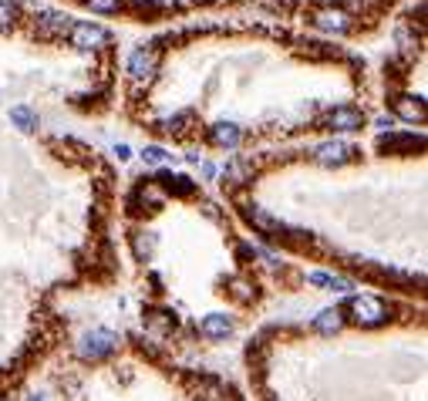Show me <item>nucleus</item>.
I'll use <instances>...</instances> for the list:
<instances>
[{
    "label": "nucleus",
    "instance_id": "obj_1",
    "mask_svg": "<svg viewBox=\"0 0 428 401\" xmlns=\"http://www.w3.org/2000/svg\"><path fill=\"white\" fill-rule=\"evenodd\" d=\"M350 321L361 327H381L388 321V304L381 300V297H371V293H357V297H350Z\"/></svg>",
    "mask_w": 428,
    "mask_h": 401
},
{
    "label": "nucleus",
    "instance_id": "obj_2",
    "mask_svg": "<svg viewBox=\"0 0 428 401\" xmlns=\"http://www.w3.org/2000/svg\"><path fill=\"white\" fill-rule=\"evenodd\" d=\"M115 347H118V334L98 327V330H88V334L78 341V354L84 358V361H105Z\"/></svg>",
    "mask_w": 428,
    "mask_h": 401
},
{
    "label": "nucleus",
    "instance_id": "obj_3",
    "mask_svg": "<svg viewBox=\"0 0 428 401\" xmlns=\"http://www.w3.org/2000/svg\"><path fill=\"white\" fill-rule=\"evenodd\" d=\"M68 38H71V44H75L78 51H101V48L112 41V34H108L101 24L78 20V24H71V27H68Z\"/></svg>",
    "mask_w": 428,
    "mask_h": 401
},
{
    "label": "nucleus",
    "instance_id": "obj_4",
    "mask_svg": "<svg viewBox=\"0 0 428 401\" xmlns=\"http://www.w3.org/2000/svg\"><path fill=\"white\" fill-rule=\"evenodd\" d=\"M354 145L344 142V138H327V142H320V145H313V159L320 162V166H344L354 159Z\"/></svg>",
    "mask_w": 428,
    "mask_h": 401
},
{
    "label": "nucleus",
    "instance_id": "obj_5",
    "mask_svg": "<svg viewBox=\"0 0 428 401\" xmlns=\"http://www.w3.org/2000/svg\"><path fill=\"white\" fill-rule=\"evenodd\" d=\"M364 122H368V115L361 112V108H354V105H337V108L327 112V118H324V125H327L331 132H357Z\"/></svg>",
    "mask_w": 428,
    "mask_h": 401
},
{
    "label": "nucleus",
    "instance_id": "obj_6",
    "mask_svg": "<svg viewBox=\"0 0 428 401\" xmlns=\"http://www.w3.org/2000/svg\"><path fill=\"white\" fill-rule=\"evenodd\" d=\"M156 68H158L156 48H135V51L128 54V75H132V81H152Z\"/></svg>",
    "mask_w": 428,
    "mask_h": 401
},
{
    "label": "nucleus",
    "instance_id": "obj_7",
    "mask_svg": "<svg viewBox=\"0 0 428 401\" xmlns=\"http://www.w3.org/2000/svg\"><path fill=\"white\" fill-rule=\"evenodd\" d=\"M313 27L317 31H327V34H344L350 27V14L341 10V7H324L313 14Z\"/></svg>",
    "mask_w": 428,
    "mask_h": 401
},
{
    "label": "nucleus",
    "instance_id": "obj_8",
    "mask_svg": "<svg viewBox=\"0 0 428 401\" xmlns=\"http://www.w3.org/2000/svg\"><path fill=\"white\" fill-rule=\"evenodd\" d=\"M391 118H401V122H411V125H422L425 122V101L415 95H398L394 98V115Z\"/></svg>",
    "mask_w": 428,
    "mask_h": 401
},
{
    "label": "nucleus",
    "instance_id": "obj_9",
    "mask_svg": "<svg viewBox=\"0 0 428 401\" xmlns=\"http://www.w3.org/2000/svg\"><path fill=\"white\" fill-rule=\"evenodd\" d=\"M378 149L381 152H415V149H422V135L415 138V135H394V132H388V135H381L378 138Z\"/></svg>",
    "mask_w": 428,
    "mask_h": 401
},
{
    "label": "nucleus",
    "instance_id": "obj_10",
    "mask_svg": "<svg viewBox=\"0 0 428 401\" xmlns=\"http://www.w3.org/2000/svg\"><path fill=\"white\" fill-rule=\"evenodd\" d=\"M233 317H226V314H209V317H202V324L199 330L206 334V337H213V341H223L226 334H233Z\"/></svg>",
    "mask_w": 428,
    "mask_h": 401
},
{
    "label": "nucleus",
    "instance_id": "obj_11",
    "mask_svg": "<svg viewBox=\"0 0 428 401\" xmlns=\"http://www.w3.org/2000/svg\"><path fill=\"white\" fill-rule=\"evenodd\" d=\"M71 27V20L58 10H38V31L40 34H64Z\"/></svg>",
    "mask_w": 428,
    "mask_h": 401
},
{
    "label": "nucleus",
    "instance_id": "obj_12",
    "mask_svg": "<svg viewBox=\"0 0 428 401\" xmlns=\"http://www.w3.org/2000/svg\"><path fill=\"white\" fill-rule=\"evenodd\" d=\"M239 138H243V132H239V125H233V122H216L213 125V142L219 149H236Z\"/></svg>",
    "mask_w": 428,
    "mask_h": 401
},
{
    "label": "nucleus",
    "instance_id": "obj_13",
    "mask_svg": "<svg viewBox=\"0 0 428 401\" xmlns=\"http://www.w3.org/2000/svg\"><path fill=\"white\" fill-rule=\"evenodd\" d=\"M341 327H344V310H337V307H327L313 317V330H320V334H337Z\"/></svg>",
    "mask_w": 428,
    "mask_h": 401
},
{
    "label": "nucleus",
    "instance_id": "obj_14",
    "mask_svg": "<svg viewBox=\"0 0 428 401\" xmlns=\"http://www.w3.org/2000/svg\"><path fill=\"white\" fill-rule=\"evenodd\" d=\"M10 122L17 125L20 132H38V125H40L38 112H31V108H24V105H14V108H10Z\"/></svg>",
    "mask_w": 428,
    "mask_h": 401
},
{
    "label": "nucleus",
    "instance_id": "obj_15",
    "mask_svg": "<svg viewBox=\"0 0 428 401\" xmlns=\"http://www.w3.org/2000/svg\"><path fill=\"white\" fill-rule=\"evenodd\" d=\"M246 219H250V223H253L260 233H273V236L280 233V223H276V219H273V216L263 210V206H253V210H246Z\"/></svg>",
    "mask_w": 428,
    "mask_h": 401
},
{
    "label": "nucleus",
    "instance_id": "obj_16",
    "mask_svg": "<svg viewBox=\"0 0 428 401\" xmlns=\"http://www.w3.org/2000/svg\"><path fill=\"white\" fill-rule=\"evenodd\" d=\"M156 186H165V189L175 192V196H189V192L195 189L189 175H169V172H162V175H158V182H156Z\"/></svg>",
    "mask_w": 428,
    "mask_h": 401
},
{
    "label": "nucleus",
    "instance_id": "obj_17",
    "mask_svg": "<svg viewBox=\"0 0 428 401\" xmlns=\"http://www.w3.org/2000/svg\"><path fill=\"white\" fill-rule=\"evenodd\" d=\"M156 243H158V236L152 233V229H138L135 240H132L135 256H138V260H149V256H152V249H156Z\"/></svg>",
    "mask_w": 428,
    "mask_h": 401
},
{
    "label": "nucleus",
    "instance_id": "obj_18",
    "mask_svg": "<svg viewBox=\"0 0 428 401\" xmlns=\"http://www.w3.org/2000/svg\"><path fill=\"white\" fill-rule=\"evenodd\" d=\"M313 286H320V290H348L350 280H344V277H331V273H311L307 277Z\"/></svg>",
    "mask_w": 428,
    "mask_h": 401
},
{
    "label": "nucleus",
    "instance_id": "obj_19",
    "mask_svg": "<svg viewBox=\"0 0 428 401\" xmlns=\"http://www.w3.org/2000/svg\"><path fill=\"white\" fill-rule=\"evenodd\" d=\"M169 159H172V155L165 152L162 145H145V149H142V162H145V166H165Z\"/></svg>",
    "mask_w": 428,
    "mask_h": 401
},
{
    "label": "nucleus",
    "instance_id": "obj_20",
    "mask_svg": "<svg viewBox=\"0 0 428 401\" xmlns=\"http://www.w3.org/2000/svg\"><path fill=\"white\" fill-rule=\"evenodd\" d=\"M14 24H17V3L0 0V31H10Z\"/></svg>",
    "mask_w": 428,
    "mask_h": 401
},
{
    "label": "nucleus",
    "instance_id": "obj_21",
    "mask_svg": "<svg viewBox=\"0 0 428 401\" xmlns=\"http://www.w3.org/2000/svg\"><path fill=\"white\" fill-rule=\"evenodd\" d=\"M95 14H115L118 7H121V0H84Z\"/></svg>",
    "mask_w": 428,
    "mask_h": 401
},
{
    "label": "nucleus",
    "instance_id": "obj_22",
    "mask_svg": "<svg viewBox=\"0 0 428 401\" xmlns=\"http://www.w3.org/2000/svg\"><path fill=\"white\" fill-rule=\"evenodd\" d=\"M230 284H233L230 290H233V293L239 297V300H250V297H253V290H246L250 284H243V280H230Z\"/></svg>",
    "mask_w": 428,
    "mask_h": 401
},
{
    "label": "nucleus",
    "instance_id": "obj_23",
    "mask_svg": "<svg viewBox=\"0 0 428 401\" xmlns=\"http://www.w3.org/2000/svg\"><path fill=\"white\" fill-rule=\"evenodd\" d=\"M115 155H118V159H121V162H125V159L132 155V149H128V145H115Z\"/></svg>",
    "mask_w": 428,
    "mask_h": 401
},
{
    "label": "nucleus",
    "instance_id": "obj_24",
    "mask_svg": "<svg viewBox=\"0 0 428 401\" xmlns=\"http://www.w3.org/2000/svg\"><path fill=\"white\" fill-rule=\"evenodd\" d=\"M31 401H44V398H40V395H38V398H31Z\"/></svg>",
    "mask_w": 428,
    "mask_h": 401
},
{
    "label": "nucleus",
    "instance_id": "obj_25",
    "mask_svg": "<svg viewBox=\"0 0 428 401\" xmlns=\"http://www.w3.org/2000/svg\"><path fill=\"white\" fill-rule=\"evenodd\" d=\"M0 401H3V398H0Z\"/></svg>",
    "mask_w": 428,
    "mask_h": 401
}]
</instances>
